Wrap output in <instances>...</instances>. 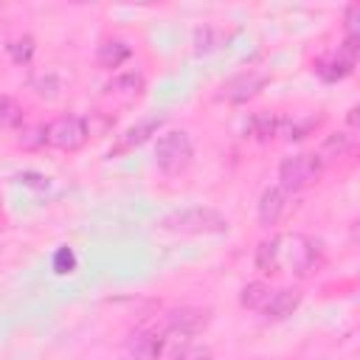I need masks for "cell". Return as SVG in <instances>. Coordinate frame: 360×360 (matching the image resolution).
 <instances>
[{
  "mask_svg": "<svg viewBox=\"0 0 360 360\" xmlns=\"http://www.w3.org/2000/svg\"><path fill=\"white\" fill-rule=\"evenodd\" d=\"M163 352V335L155 329H135L124 349H121V360H158Z\"/></svg>",
  "mask_w": 360,
  "mask_h": 360,
  "instance_id": "obj_8",
  "label": "cell"
},
{
  "mask_svg": "<svg viewBox=\"0 0 360 360\" xmlns=\"http://www.w3.org/2000/svg\"><path fill=\"white\" fill-rule=\"evenodd\" d=\"M25 112H22V104L6 93H0V129H17L22 124Z\"/></svg>",
  "mask_w": 360,
  "mask_h": 360,
  "instance_id": "obj_16",
  "label": "cell"
},
{
  "mask_svg": "<svg viewBox=\"0 0 360 360\" xmlns=\"http://www.w3.org/2000/svg\"><path fill=\"white\" fill-rule=\"evenodd\" d=\"M191 158H194V143L186 129H166L155 143V166L169 177L183 174L191 166Z\"/></svg>",
  "mask_w": 360,
  "mask_h": 360,
  "instance_id": "obj_3",
  "label": "cell"
},
{
  "mask_svg": "<svg viewBox=\"0 0 360 360\" xmlns=\"http://www.w3.org/2000/svg\"><path fill=\"white\" fill-rule=\"evenodd\" d=\"M267 73H253V70H248V73H239L236 79H231L222 90V96L228 98V101H233V104H239V101H248V98H253L264 84H267Z\"/></svg>",
  "mask_w": 360,
  "mask_h": 360,
  "instance_id": "obj_12",
  "label": "cell"
},
{
  "mask_svg": "<svg viewBox=\"0 0 360 360\" xmlns=\"http://www.w3.org/2000/svg\"><path fill=\"white\" fill-rule=\"evenodd\" d=\"M87 138H90V124L84 115H76V112H65L45 127V143L53 149H62V152L82 149L87 143Z\"/></svg>",
  "mask_w": 360,
  "mask_h": 360,
  "instance_id": "obj_5",
  "label": "cell"
},
{
  "mask_svg": "<svg viewBox=\"0 0 360 360\" xmlns=\"http://www.w3.org/2000/svg\"><path fill=\"white\" fill-rule=\"evenodd\" d=\"M76 264H79V259H76V253H73V248H70V245H62V248H56V250H53L51 267H53V273H56V276H70V273L76 270Z\"/></svg>",
  "mask_w": 360,
  "mask_h": 360,
  "instance_id": "obj_18",
  "label": "cell"
},
{
  "mask_svg": "<svg viewBox=\"0 0 360 360\" xmlns=\"http://www.w3.org/2000/svg\"><path fill=\"white\" fill-rule=\"evenodd\" d=\"M287 211V191H281L278 186H267L256 202V219L262 228H270V225H278L281 217Z\"/></svg>",
  "mask_w": 360,
  "mask_h": 360,
  "instance_id": "obj_10",
  "label": "cell"
},
{
  "mask_svg": "<svg viewBox=\"0 0 360 360\" xmlns=\"http://www.w3.org/2000/svg\"><path fill=\"white\" fill-rule=\"evenodd\" d=\"M301 301H304V292L298 287H278V290L270 292V301L264 304L262 315L273 318V321H284L301 307Z\"/></svg>",
  "mask_w": 360,
  "mask_h": 360,
  "instance_id": "obj_11",
  "label": "cell"
},
{
  "mask_svg": "<svg viewBox=\"0 0 360 360\" xmlns=\"http://www.w3.org/2000/svg\"><path fill=\"white\" fill-rule=\"evenodd\" d=\"M6 51H8V56H11V62L14 65H28L31 62V56H34V51H37V45H34V37H20V39H14V42H8L6 45Z\"/></svg>",
  "mask_w": 360,
  "mask_h": 360,
  "instance_id": "obj_17",
  "label": "cell"
},
{
  "mask_svg": "<svg viewBox=\"0 0 360 360\" xmlns=\"http://www.w3.org/2000/svg\"><path fill=\"white\" fill-rule=\"evenodd\" d=\"M318 242L304 233H276V262L278 270H290L295 276H309L318 264Z\"/></svg>",
  "mask_w": 360,
  "mask_h": 360,
  "instance_id": "obj_2",
  "label": "cell"
},
{
  "mask_svg": "<svg viewBox=\"0 0 360 360\" xmlns=\"http://www.w3.org/2000/svg\"><path fill=\"white\" fill-rule=\"evenodd\" d=\"M357 51H360V39H349V37H343V42L338 45V51H332V53L315 59L312 70H315L323 82H340V79H346V76L354 70Z\"/></svg>",
  "mask_w": 360,
  "mask_h": 360,
  "instance_id": "obj_6",
  "label": "cell"
},
{
  "mask_svg": "<svg viewBox=\"0 0 360 360\" xmlns=\"http://www.w3.org/2000/svg\"><path fill=\"white\" fill-rule=\"evenodd\" d=\"M172 360H211V349L208 346H186Z\"/></svg>",
  "mask_w": 360,
  "mask_h": 360,
  "instance_id": "obj_19",
  "label": "cell"
},
{
  "mask_svg": "<svg viewBox=\"0 0 360 360\" xmlns=\"http://www.w3.org/2000/svg\"><path fill=\"white\" fill-rule=\"evenodd\" d=\"M270 292H273V287H270L267 281H250V284L242 287V292H239V304H242L245 309L262 312L264 304L270 301Z\"/></svg>",
  "mask_w": 360,
  "mask_h": 360,
  "instance_id": "obj_14",
  "label": "cell"
},
{
  "mask_svg": "<svg viewBox=\"0 0 360 360\" xmlns=\"http://www.w3.org/2000/svg\"><path fill=\"white\" fill-rule=\"evenodd\" d=\"M354 127H357V107L349 110V129H354Z\"/></svg>",
  "mask_w": 360,
  "mask_h": 360,
  "instance_id": "obj_20",
  "label": "cell"
},
{
  "mask_svg": "<svg viewBox=\"0 0 360 360\" xmlns=\"http://www.w3.org/2000/svg\"><path fill=\"white\" fill-rule=\"evenodd\" d=\"M160 228L172 231V233H186V236H222V233L231 231V222L217 208L194 205V208L166 214L160 219Z\"/></svg>",
  "mask_w": 360,
  "mask_h": 360,
  "instance_id": "obj_1",
  "label": "cell"
},
{
  "mask_svg": "<svg viewBox=\"0 0 360 360\" xmlns=\"http://www.w3.org/2000/svg\"><path fill=\"white\" fill-rule=\"evenodd\" d=\"M349 146H352V135H349V132H335V135H329V138L323 141V146H321L315 155H318V160L326 166L329 160L340 158V155H343Z\"/></svg>",
  "mask_w": 360,
  "mask_h": 360,
  "instance_id": "obj_15",
  "label": "cell"
},
{
  "mask_svg": "<svg viewBox=\"0 0 360 360\" xmlns=\"http://www.w3.org/2000/svg\"><path fill=\"white\" fill-rule=\"evenodd\" d=\"M208 323H211V309H202V307H180L166 315V332L180 338H194L205 332Z\"/></svg>",
  "mask_w": 360,
  "mask_h": 360,
  "instance_id": "obj_7",
  "label": "cell"
},
{
  "mask_svg": "<svg viewBox=\"0 0 360 360\" xmlns=\"http://www.w3.org/2000/svg\"><path fill=\"white\" fill-rule=\"evenodd\" d=\"M321 169H323V163L318 160L315 152L287 155L278 163V188L287 191V194H298V191L309 188L321 177Z\"/></svg>",
  "mask_w": 360,
  "mask_h": 360,
  "instance_id": "obj_4",
  "label": "cell"
},
{
  "mask_svg": "<svg viewBox=\"0 0 360 360\" xmlns=\"http://www.w3.org/2000/svg\"><path fill=\"white\" fill-rule=\"evenodd\" d=\"M163 124H166V118H163V115H152V118H143V121H138V124L127 127V129L118 135V141L112 143L110 155H124V152H129V149H135V146L146 143L152 135H158V129H160Z\"/></svg>",
  "mask_w": 360,
  "mask_h": 360,
  "instance_id": "obj_9",
  "label": "cell"
},
{
  "mask_svg": "<svg viewBox=\"0 0 360 360\" xmlns=\"http://www.w3.org/2000/svg\"><path fill=\"white\" fill-rule=\"evenodd\" d=\"M129 56H132V48H129L124 39H104V42L98 45V51H96V62H98V68H104V70L121 68Z\"/></svg>",
  "mask_w": 360,
  "mask_h": 360,
  "instance_id": "obj_13",
  "label": "cell"
}]
</instances>
